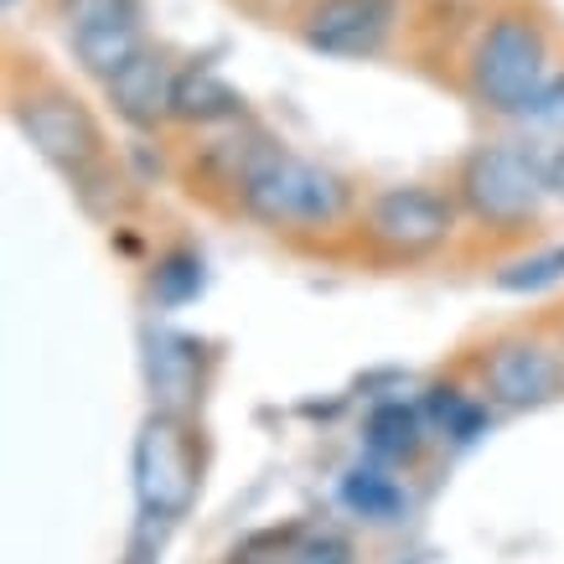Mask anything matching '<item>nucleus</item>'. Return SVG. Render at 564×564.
I'll return each mask as SVG.
<instances>
[{
	"instance_id": "obj_1",
	"label": "nucleus",
	"mask_w": 564,
	"mask_h": 564,
	"mask_svg": "<svg viewBox=\"0 0 564 564\" xmlns=\"http://www.w3.org/2000/svg\"><path fill=\"white\" fill-rule=\"evenodd\" d=\"M368 192L337 166L295 155L285 140L274 135L254 172L243 182L239 223H254L264 234L285 243L301 259H322V264H343V243L362 213Z\"/></svg>"
},
{
	"instance_id": "obj_2",
	"label": "nucleus",
	"mask_w": 564,
	"mask_h": 564,
	"mask_svg": "<svg viewBox=\"0 0 564 564\" xmlns=\"http://www.w3.org/2000/svg\"><path fill=\"white\" fill-rule=\"evenodd\" d=\"M445 187L466 223V264H502L549 239V187L529 140L487 135L456 155Z\"/></svg>"
},
{
	"instance_id": "obj_3",
	"label": "nucleus",
	"mask_w": 564,
	"mask_h": 564,
	"mask_svg": "<svg viewBox=\"0 0 564 564\" xmlns=\"http://www.w3.org/2000/svg\"><path fill=\"white\" fill-rule=\"evenodd\" d=\"M6 115L21 130V140L78 192V203L88 213H99V197H104V203L115 207V223H120V207L130 197L124 187L130 182L115 166L104 120L57 73L36 68V57H32V68H11V78H6Z\"/></svg>"
},
{
	"instance_id": "obj_4",
	"label": "nucleus",
	"mask_w": 564,
	"mask_h": 564,
	"mask_svg": "<svg viewBox=\"0 0 564 564\" xmlns=\"http://www.w3.org/2000/svg\"><path fill=\"white\" fill-rule=\"evenodd\" d=\"M560 63V26L544 0H487L462 63V94L477 115L518 124Z\"/></svg>"
},
{
	"instance_id": "obj_5",
	"label": "nucleus",
	"mask_w": 564,
	"mask_h": 564,
	"mask_svg": "<svg viewBox=\"0 0 564 564\" xmlns=\"http://www.w3.org/2000/svg\"><path fill=\"white\" fill-rule=\"evenodd\" d=\"M445 259H466V223L451 187L430 182L368 192L343 243V264L368 274H420Z\"/></svg>"
},
{
	"instance_id": "obj_6",
	"label": "nucleus",
	"mask_w": 564,
	"mask_h": 564,
	"mask_svg": "<svg viewBox=\"0 0 564 564\" xmlns=\"http://www.w3.org/2000/svg\"><path fill=\"white\" fill-rule=\"evenodd\" d=\"M456 368H462V373L492 399V410H502V414H533V410L560 404L564 399L560 311L544 306V311H533V316H523V322L481 332L477 343H466L462 352H456Z\"/></svg>"
},
{
	"instance_id": "obj_7",
	"label": "nucleus",
	"mask_w": 564,
	"mask_h": 564,
	"mask_svg": "<svg viewBox=\"0 0 564 564\" xmlns=\"http://www.w3.org/2000/svg\"><path fill=\"white\" fill-rule=\"evenodd\" d=\"M213 466V445H207L203 414L182 410H155L140 420L135 445H130V487H135V508L145 523L172 529L197 508Z\"/></svg>"
},
{
	"instance_id": "obj_8",
	"label": "nucleus",
	"mask_w": 564,
	"mask_h": 564,
	"mask_svg": "<svg viewBox=\"0 0 564 564\" xmlns=\"http://www.w3.org/2000/svg\"><path fill=\"white\" fill-rule=\"evenodd\" d=\"M410 0H306L291 17V36L332 63H373L404 42Z\"/></svg>"
},
{
	"instance_id": "obj_9",
	"label": "nucleus",
	"mask_w": 564,
	"mask_h": 564,
	"mask_svg": "<svg viewBox=\"0 0 564 564\" xmlns=\"http://www.w3.org/2000/svg\"><path fill=\"white\" fill-rule=\"evenodd\" d=\"M218 373V352L187 332H145V383L155 410L203 414L207 389Z\"/></svg>"
},
{
	"instance_id": "obj_10",
	"label": "nucleus",
	"mask_w": 564,
	"mask_h": 564,
	"mask_svg": "<svg viewBox=\"0 0 564 564\" xmlns=\"http://www.w3.org/2000/svg\"><path fill=\"white\" fill-rule=\"evenodd\" d=\"M176 63L172 47H151L140 52L135 63H124L109 84H104V99L115 109V120L124 130H135V135H161L166 124H172V84H176Z\"/></svg>"
},
{
	"instance_id": "obj_11",
	"label": "nucleus",
	"mask_w": 564,
	"mask_h": 564,
	"mask_svg": "<svg viewBox=\"0 0 564 564\" xmlns=\"http://www.w3.org/2000/svg\"><path fill=\"white\" fill-rule=\"evenodd\" d=\"M223 564H358V544L332 523L291 518L274 529H254L223 554Z\"/></svg>"
},
{
	"instance_id": "obj_12",
	"label": "nucleus",
	"mask_w": 564,
	"mask_h": 564,
	"mask_svg": "<svg viewBox=\"0 0 564 564\" xmlns=\"http://www.w3.org/2000/svg\"><path fill=\"white\" fill-rule=\"evenodd\" d=\"M435 425H430L425 404H404V399H378L373 410L362 414V451L373 462L393 466L399 477L425 471L435 456Z\"/></svg>"
},
{
	"instance_id": "obj_13",
	"label": "nucleus",
	"mask_w": 564,
	"mask_h": 564,
	"mask_svg": "<svg viewBox=\"0 0 564 564\" xmlns=\"http://www.w3.org/2000/svg\"><path fill=\"white\" fill-rule=\"evenodd\" d=\"M239 120H249V99H243L213 63L187 57V63L176 68V84H172V124L176 130L207 135V130H223V124H239Z\"/></svg>"
},
{
	"instance_id": "obj_14",
	"label": "nucleus",
	"mask_w": 564,
	"mask_h": 564,
	"mask_svg": "<svg viewBox=\"0 0 564 564\" xmlns=\"http://www.w3.org/2000/svg\"><path fill=\"white\" fill-rule=\"evenodd\" d=\"M425 414H430V425H435V435L451 445H471L481 435V430L492 425V399L471 383V378L451 362V373L435 378L425 389Z\"/></svg>"
},
{
	"instance_id": "obj_15",
	"label": "nucleus",
	"mask_w": 564,
	"mask_h": 564,
	"mask_svg": "<svg viewBox=\"0 0 564 564\" xmlns=\"http://www.w3.org/2000/svg\"><path fill=\"white\" fill-rule=\"evenodd\" d=\"M337 502H343L358 523H368V529H393V523H404V513H410V492H404L399 471L373 462V456L343 471Z\"/></svg>"
},
{
	"instance_id": "obj_16",
	"label": "nucleus",
	"mask_w": 564,
	"mask_h": 564,
	"mask_svg": "<svg viewBox=\"0 0 564 564\" xmlns=\"http://www.w3.org/2000/svg\"><path fill=\"white\" fill-rule=\"evenodd\" d=\"M63 36H68L73 63H78L99 88L109 84L124 63H135L140 52L151 47L145 21H99V26H78V32H63Z\"/></svg>"
},
{
	"instance_id": "obj_17",
	"label": "nucleus",
	"mask_w": 564,
	"mask_h": 564,
	"mask_svg": "<svg viewBox=\"0 0 564 564\" xmlns=\"http://www.w3.org/2000/svg\"><path fill=\"white\" fill-rule=\"evenodd\" d=\"M203 295V254L197 243L172 239L166 249H155L151 264H145V301L161 311H176Z\"/></svg>"
},
{
	"instance_id": "obj_18",
	"label": "nucleus",
	"mask_w": 564,
	"mask_h": 564,
	"mask_svg": "<svg viewBox=\"0 0 564 564\" xmlns=\"http://www.w3.org/2000/svg\"><path fill=\"white\" fill-rule=\"evenodd\" d=\"M564 280V243H533L523 254L492 264V291L508 295H533L544 285H560Z\"/></svg>"
},
{
	"instance_id": "obj_19",
	"label": "nucleus",
	"mask_w": 564,
	"mask_h": 564,
	"mask_svg": "<svg viewBox=\"0 0 564 564\" xmlns=\"http://www.w3.org/2000/svg\"><path fill=\"white\" fill-rule=\"evenodd\" d=\"M47 11L63 32H78L99 21H145V0H47Z\"/></svg>"
},
{
	"instance_id": "obj_20",
	"label": "nucleus",
	"mask_w": 564,
	"mask_h": 564,
	"mask_svg": "<svg viewBox=\"0 0 564 564\" xmlns=\"http://www.w3.org/2000/svg\"><path fill=\"white\" fill-rule=\"evenodd\" d=\"M518 124H523L529 140H564V52H560V63H554V73H549L544 94L529 104V115Z\"/></svg>"
},
{
	"instance_id": "obj_21",
	"label": "nucleus",
	"mask_w": 564,
	"mask_h": 564,
	"mask_svg": "<svg viewBox=\"0 0 564 564\" xmlns=\"http://www.w3.org/2000/svg\"><path fill=\"white\" fill-rule=\"evenodd\" d=\"M529 145H533V155H539V172H544L549 197L564 207V140H529Z\"/></svg>"
},
{
	"instance_id": "obj_22",
	"label": "nucleus",
	"mask_w": 564,
	"mask_h": 564,
	"mask_svg": "<svg viewBox=\"0 0 564 564\" xmlns=\"http://www.w3.org/2000/svg\"><path fill=\"white\" fill-rule=\"evenodd\" d=\"M243 11H254V17H280L285 26H291V17L306 6V0H239Z\"/></svg>"
},
{
	"instance_id": "obj_23",
	"label": "nucleus",
	"mask_w": 564,
	"mask_h": 564,
	"mask_svg": "<svg viewBox=\"0 0 564 564\" xmlns=\"http://www.w3.org/2000/svg\"><path fill=\"white\" fill-rule=\"evenodd\" d=\"M120 564H155V544L145 533H135V539H130V554H124Z\"/></svg>"
},
{
	"instance_id": "obj_24",
	"label": "nucleus",
	"mask_w": 564,
	"mask_h": 564,
	"mask_svg": "<svg viewBox=\"0 0 564 564\" xmlns=\"http://www.w3.org/2000/svg\"><path fill=\"white\" fill-rule=\"evenodd\" d=\"M554 311H560V326H564V301H554Z\"/></svg>"
}]
</instances>
